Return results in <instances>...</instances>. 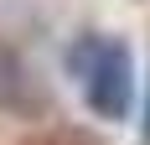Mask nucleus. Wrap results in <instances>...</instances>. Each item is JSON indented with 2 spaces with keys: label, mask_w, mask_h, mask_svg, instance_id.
<instances>
[{
  "label": "nucleus",
  "mask_w": 150,
  "mask_h": 145,
  "mask_svg": "<svg viewBox=\"0 0 150 145\" xmlns=\"http://www.w3.org/2000/svg\"><path fill=\"white\" fill-rule=\"evenodd\" d=\"M67 72L83 78V99L98 119L109 124H119L129 119V104H135V57H129V47L114 42V36H78L73 52H67Z\"/></svg>",
  "instance_id": "nucleus-1"
},
{
  "label": "nucleus",
  "mask_w": 150,
  "mask_h": 145,
  "mask_svg": "<svg viewBox=\"0 0 150 145\" xmlns=\"http://www.w3.org/2000/svg\"><path fill=\"white\" fill-rule=\"evenodd\" d=\"M31 78H36V72L16 57L11 47H0V109L26 114L31 104H36V83H31Z\"/></svg>",
  "instance_id": "nucleus-2"
},
{
  "label": "nucleus",
  "mask_w": 150,
  "mask_h": 145,
  "mask_svg": "<svg viewBox=\"0 0 150 145\" xmlns=\"http://www.w3.org/2000/svg\"><path fill=\"white\" fill-rule=\"evenodd\" d=\"M145 145H150V104H145Z\"/></svg>",
  "instance_id": "nucleus-3"
}]
</instances>
